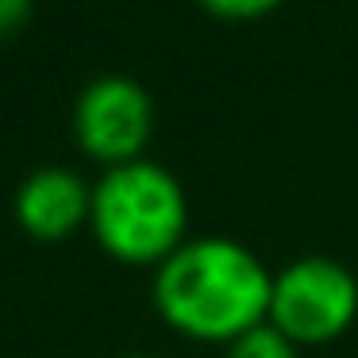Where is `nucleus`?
Returning <instances> with one entry per match:
<instances>
[{
    "label": "nucleus",
    "instance_id": "1",
    "mask_svg": "<svg viewBox=\"0 0 358 358\" xmlns=\"http://www.w3.org/2000/svg\"><path fill=\"white\" fill-rule=\"evenodd\" d=\"M273 273L250 247L224 235L185 239L155 266V308L173 331L201 343H231L266 324Z\"/></svg>",
    "mask_w": 358,
    "mask_h": 358
},
{
    "label": "nucleus",
    "instance_id": "2",
    "mask_svg": "<svg viewBox=\"0 0 358 358\" xmlns=\"http://www.w3.org/2000/svg\"><path fill=\"white\" fill-rule=\"evenodd\" d=\"M89 227L116 262L162 266L185 243L189 196L170 166L143 155L135 162L108 166L93 181Z\"/></svg>",
    "mask_w": 358,
    "mask_h": 358
},
{
    "label": "nucleus",
    "instance_id": "3",
    "mask_svg": "<svg viewBox=\"0 0 358 358\" xmlns=\"http://www.w3.org/2000/svg\"><path fill=\"white\" fill-rule=\"evenodd\" d=\"M358 316V278L331 255H301L273 273L270 320L281 335L308 347L343 335Z\"/></svg>",
    "mask_w": 358,
    "mask_h": 358
},
{
    "label": "nucleus",
    "instance_id": "4",
    "mask_svg": "<svg viewBox=\"0 0 358 358\" xmlns=\"http://www.w3.org/2000/svg\"><path fill=\"white\" fill-rule=\"evenodd\" d=\"M70 127L81 155L104 170L135 162L155 131V96L131 73H101L78 93Z\"/></svg>",
    "mask_w": 358,
    "mask_h": 358
},
{
    "label": "nucleus",
    "instance_id": "5",
    "mask_svg": "<svg viewBox=\"0 0 358 358\" xmlns=\"http://www.w3.org/2000/svg\"><path fill=\"white\" fill-rule=\"evenodd\" d=\"M20 231L39 243H62L89 227L93 185L70 166H35L12 193Z\"/></svg>",
    "mask_w": 358,
    "mask_h": 358
},
{
    "label": "nucleus",
    "instance_id": "6",
    "mask_svg": "<svg viewBox=\"0 0 358 358\" xmlns=\"http://www.w3.org/2000/svg\"><path fill=\"white\" fill-rule=\"evenodd\" d=\"M224 358H301L296 355V343L289 335H281L278 327L266 320V324L243 331L239 339L227 343Z\"/></svg>",
    "mask_w": 358,
    "mask_h": 358
},
{
    "label": "nucleus",
    "instance_id": "7",
    "mask_svg": "<svg viewBox=\"0 0 358 358\" xmlns=\"http://www.w3.org/2000/svg\"><path fill=\"white\" fill-rule=\"evenodd\" d=\"M196 4L220 20H262L278 8L281 0H196Z\"/></svg>",
    "mask_w": 358,
    "mask_h": 358
},
{
    "label": "nucleus",
    "instance_id": "8",
    "mask_svg": "<svg viewBox=\"0 0 358 358\" xmlns=\"http://www.w3.org/2000/svg\"><path fill=\"white\" fill-rule=\"evenodd\" d=\"M35 12V0H0V39L24 31Z\"/></svg>",
    "mask_w": 358,
    "mask_h": 358
},
{
    "label": "nucleus",
    "instance_id": "9",
    "mask_svg": "<svg viewBox=\"0 0 358 358\" xmlns=\"http://www.w3.org/2000/svg\"><path fill=\"white\" fill-rule=\"evenodd\" d=\"M124 358H158V355H124Z\"/></svg>",
    "mask_w": 358,
    "mask_h": 358
}]
</instances>
